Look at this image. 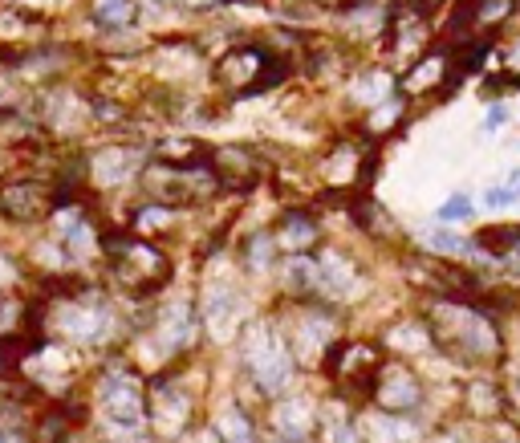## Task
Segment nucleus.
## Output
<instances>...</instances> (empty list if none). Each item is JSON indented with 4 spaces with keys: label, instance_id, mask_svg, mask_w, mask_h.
I'll list each match as a JSON object with an SVG mask.
<instances>
[{
    "label": "nucleus",
    "instance_id": "obj_1",
    "mask_svg": "<svg viewBox=\"0 0 520 443\" xmlns=\"http://www.w3.org/2000/svg\"><path fill=\"white\" fill-rule=\"evenodd\" d=\"M431 338L455 358H488L496 354V326L484 318V309L439 297L431 305Z\"/></svg>",
    "mask_w": 520,
    "mask_h": 443
},
{
    "label": "nucleus",
    "instance_id": "obj_2",
    "mask_svg": "<svg viewBox=\"0 0 520 443\" xmlns=\"http://www.w3.org/2000/svg\"><path fill=\"white\" fill-rule=\"evenodd\" d=\"M240 350H244V366L252 374V383L265 395H281L293 383V354L281 342V334L273 330V322H252L240 334Z\"/></svg>",
    "mask_w": 520,
    "mask_h": 443
},
{
    "label": "nucleus",
    "instance_id": "obj_3",
    "mask_svg": "<svg viewBox=\"0 0 520 443\" xmlns=\"http://www.w3.org/2000/svg\"><path fill=\"white\" fill-rule=\"evenodd\" d=\"M110 269L130 293H155L171 277V261L163 252L147 240H130V236L110 240Z\"/></svg>",
    "mask_w": 520,
    "mask_h": 443
},
{
    "label": "nucleus",
    "instance_id": "obj_4",
    "mask_svg": "<svg viewBox=\"0 0 520 443\" xmlns=\"http://www.w3.org/2000/svg\"><path fill=\"white\" fill-rule=\"evenodd\" d=\"M102 411H106L110 427H118L126 435H139L147 427V387H143V378L114 366L106 374V383H102Z\"/></svg>",
    "mask_w": 520,
    "mask_h": 443
},
{
    "label": "nucleus",
    "instance_id": "obj_5",
    "mask_svg": "<svg viewBox=\"0 0 520 443\" xmlns=\"http://www.w3.org/2000/svg\"><path fill=\"white\" fill-rule=\"evenodd\" d=\"M330 366H334V374L342 378V387H346L350 395L374 399L382 362H378V350H374L370 342H338L334 354H330Z\"/></svg>",
    "mask_w": 520,
    "mask_h": 443
},
{
    "label": "nucleus",
    "instance_id": "obj_6",
    "mask_svg": "<svg viewBox=\"0 0 520 443\" xmlns=\"http://www.w3.org/2000/svg\"><path fill=\"white\" fill-rule=\"evenodd\" d=\"M110 326H114V313L106 301H70L61 305V318H57V334L61 338H74V342H86V346H98L110 338Z\"/></svg>",
    "mask_w": 520,
    "mask_h": 443
},
{
    "label": "nucleus",
    "instance_id": "obj_7",
    "mask_svg": "<svg viewBox=\"0 0 520 443\" xmlns=\"http://www.w3.org/2000/svg\"><path fill=\"white\" fill-rule=\"evenodd\" d=\"M374 403L382 407V415H403L407 419V411L423 407V383L403 366H382L378 387H374Z\"/></svg>",
    "mask_w": 520,
    "mask_h": 443
},
{
    "label": "nucleus",
    "instance_id": "obj_8",
    "mask_svg": "<svg viewBox=\"0 0 520 443\" xmlns=\"http://www.w3.org/2000/svg\"><path fill=\"white\" fill-rule=\"evenodd\" d=\"M204 322H208V330H212L216 338H228V334L244 322V309H240V293H236V285H228V281L208 285Z\"/></svg>",
    "mask_w": 520,
    "mask_h": 443
},
{
    "label": "nucleus",
    "instance_id": "obj_9",
    "mask_svg": "<svg viewBox=\"0 0 520 443\" xmlns=\"http://www.w3.org/2000/svg\"><path fill=\"white\" fill-rule=\"evenodd\" d=\"M269 423H273V435H277L281 443H305V439L313 435V427H317V415H313V403H309V399H281V403L273 407Z\"/></svg>",
    "mask_w": 520,
    "mask_h": 443
},
{
    "label": "nucleus",
    "instance_id": "obj_10",
    "mask_svg": "<svg viewBox=\"0 0 520 443\" xmlns=\"http://www.w3.org/2000/svg\"><path fill=\"white\" fill-rule=\"evenodd\" d=\"M53 208V196H49V187L45 183H9L5 192H0V212H9L13 220H37Z\"/></svg>",
    "mask_w": 520,
    "mask_h": 443
},
{
    "label": "nucleus",
    "instance_id": "obj_11",
    "mask_svg": "<svg viewBox=\"0 0 520 443\" xmlns=\"http://www.w3.org/2000/svg\"><path fill=\"white\" fill-rule=\"evenodd\" d=\"M187 411H191V403H187V395H179L175 387H159V391L147 399V419H151V427H155L159 435H179V427L187 423Z\"/></svg>",
    "mask_w": 520,
    "mask_h": 443
},
{
    "label": "nucleus",
    "instance_id": "obj_12",
    "mask_svg": "<svg viewBox=\"0 0 520 443\" xmlns=\"http://www.w3.org/2000/svg\"><path fill=\"white\" fill-rule=\"evenodd\" d=\"M191 330H195V322H191V309L179 301V305L163 309V318H159V330H155V338L163 342V350H167V354H175V350H183V346L191 342Z\"/></svg>",
    "mask_w": 520,
    "mask_h": 443
},
{
    "label": "nucleus",
    "instance_id": "obj_13",
    "mask_svg": "<svg viewBox=\"0 0 520 443\" xmlns=\"http://www.w3.org/2000/svg\"><path fill=\"white\" fill-rule=\"evenodd\" d=\"M317 265H321V289H330L334 297H342V293L354 289V265L346 257H338V252H325Z\"/></svg>",
    "mask_w": 520,
    "mask_h": 443
},
{
    "label": "nucleus",
    "instance_id": "obj_14",
    "mask_svg": "<svg viewBox=\"0 0 520 443\" xmlns=\"http://www.w3.org/2000/svg\"><path fill=\"white\" fill-rule=\"evenodd\" d=\"M139 163H143L139 151H102V155L94 159V175L106 179V183H118V179H126V175H135Z\"/></svg>",
    "mask_w": 520,
    "mask_h": 443
},
{
    "label": "nucleus",
    "instance_id": "obj_15",
    "mask_svg": "<svg viewBox=\"0 0 520 443\" xmlns=\"http://www.w3.org/2000/svg\"><path fill=\"white\" fill-rule=\"evenodd\" d=\"M415 427L403 415H374L370 419V443H411Z\"/></svg>",
    "mask_w": 520,
    "mask_h": 443
},
{
    "label": "nucleus",
    "instance_id": "obj_16",
    "mask_svg": "<svg viewBox=\"0 0 520 443\" xmlns=\"http://www.w3.org/2000/svg\"><path fill=\"white\" fill-rule=\"evenodd\" d=\"M260 61H265L260 53H252V49H236V53L224 61V66H220V78H224V82H236V86H244V82H252V78H256Z\"/></svg>",
    "mask_w": 520,
    "mask_h": 443
},
{
    "label": "nucleus",
    "instance_id": "obj_17",
    "mask_svg": "<svg viewBox=\"0 0 520 443\" xmlns=\"http://www.w3.org/2000/svg\"><path fill=\"white\" fill-rule=\"evenodd\" d=\"M285 285L293 293H309V289H321V265L309 261V257H293L289 269H285Z\"/></svg>",
    "mask_w": 520,
    "mask_h": 443
},
{
    "label": "nucleus",
    "instance_id": "obj_18",
    "mask_svg": "<svg viewBox=\"0 0 520 443\" xmlns=\"http://www.w3.org/2000/svg\"><path fill=\"white\" fill-rule=\"evenodd\" d=\"M313 240H317V228H313V220H309V216H285L277 244H285V248L301 252V248H309Z\"/></svg>",
    "mask_w": 520,
    "mask_h": 443
},
{
    "label": "nucleus",
    "instance_id": "obj_19",
    "mask_svg": "<svg viewBox=\"0 0 520 443\" xmlns=\"http://www.w3.org/2000/svg\"><path fill=\"white\" fill-rule=\"evenodd\" d=\"M216 435L224 439V443H252V423L244 419V411H224L220 419H216Z\"/></svg>",
    "mask_w": 520,
    "mask_h": 443
},
{
    "label": "nucleus",
    "instance_id": "obj_20",
    "mask_svg": "<svg viewBox=\"0 0 520 443\" xmlns=\"http://www.w3.org/2000/svg\"><path fill=\"white\" fill-rule=\"evenodd\" d=\"M520 200V167H512L496 187H488L484 192V204L488 208H508V204H516Z\"/></svg>",
    "mask_w": 520,
    "mask_h": 443
},
{
    "label": "nucleus",
    "instance_id": "obj_21",
    "mask_svg": "<svg viewBox=\"0 0 520 443\" xmlns=\"http://www.w3.org/2000/svg\"><path fill=\"white\" fill-rule=\"evenodd\" d=\"M500 399H504V395H500L496 383H472V387H468V403H472L476 415H488V419H492V415L500 411Z\"/></svg>",
    "mask_w": 520,
    "mask_h": 443
},
{
    "label": "nucleus",
    "instance_id": "obj_22",
    "mask_svg": "<svg viewBox=\"0 0 520 443\" xmlns=\"http://www.w3.org/2000/svg\"><path fill=\"white\" fill-rule=\"evenodd\" d=\"M472 196H464V192H455L451 200H443V208H435V216H439V224H460V220H472Z\"/></svg>",
    "mask_w": 520,
    "mask_h": 443
},
{
    "label": "nucleus",
    "instance_id": "obj_23",
    "mask_svg": "<svg viewBox=\"0 0 520 443\" xmlns=\"http://www.w3.org/2000/svg\"><path fill=\"white\" fill-rule=\"evenodd\" d=\"M277 248V240H269V236H256L252 244H248V252H244V265L252 269V273H265L269 269V252Z\"/></svg>",
    "mask_w": 520,
    "mask_h": 443
},
{
    "label": "nucleus",
    "instance_id": "obj_24",
    "mask_svg": "<svg viewBox=\"0 0 520 443\" xmlns=\"http://www.w3.org/2000/svg\"><path fill=\"white\" fill-rule=\"evenodd\" d=\"M423 240L435 252H468L472 248V244H464V236H455V232H423Z\"/></svg>",
    "mask_w": 520,
    "mask_h": 443
},
{
    "label": "nucleus",
    "instance_id": "obj_25",
    "mask_svg": "<svg viewBox=\"0 0 520 443\" xmlns=\"http://www.w3.org/2000/svg\"><path fill=\"white\" fill-rule=\"evenodd\" d=\"M98 21L102 25H126L130 21L126 0H98Z\"/></svg>",
    "mask_w": 520,
    "mask_h": 443
},
{
    "label": "nucleus",
    "instance_id": "obj_26",
    "mask_svg": "<svg viewBox=\"0 0 520 443\" xmlns=\"http://www.w3.org/2000/svg\"><path fill=\"white\" fill-rule=\"evenodd\" d=\"M325 443H362V439H358V431L346 419L342 423L338 419H325Z\"/></svg>",
    "mask_w": 520,
    "mask_h": 443
},
{
    "label": "nucleus",
    "instance_id": "obj_27",
    "mask_svg": "<svg viewBox=\"0 0 520 443\" xmlns=\"http://www.w3.org/2000/svg\"><path fill=\"white\" fill-rule=\"evenodd\" d=\"M366 208H370V212H362V224H366L370 232H374V228H378L382 236H390V232H395V220H390V216H386L378 204H366Z\"/></svg>",
    "mask_w": 520,
    "mask_h": 443
},
{
    "label": "nucleus",
    "instance_id": "obj_28",
    "mask_svg": "<svg viewBox=\"0 0 520 443\" xmlns=\"http://www.w3.org/2000/svg\"><path fill=\"white\" fill-rule=\"evenodd\" d=\"M17 322H21V305L9 301V297H0V338H5L9 330H17Z\"/></svg>",
    "mask_w": 520,
    "mask_h": 443
},
{
    "label": "nucleus",
    "instance_id": "obj_29",
    "mask_svg": "<svg viewBox=\"0 0 520 443\" xmlns=\"http://www.w3.org/2000/svg\"><path fill=\"white\" fill-rule=\"evenodd\" d=\"M167 224H171V212H163V208H143L139 212V228H147V232L151 228H167Z\"/></svg>",
    "mask_w": 520,
    "mask_h": 443
},
{
    "label": "nucleus",
    "instance_id": "obj_30",
    "mask_svg": "<svg viewBox=\"0 0 520 443\" xmlns=\"http://www.w3.org/2000/svg\"><path fill=\"white\" fill-rule=\"evenodd\" d=\"M435 74H439V57H435V61H427V66H423V70H415V82H411V86L419 90V86H427V82H435Z\"/></svg>",
    "mask_w": 520,
    "mask_h": 443
},
{
    "label": "nucleus",
    "instance_id": "obj_31",
    "mask_svg": "<svg viewBox=\"0 0 520 443\" xmlns=\"http://www.w3.org/2000/svg\"><path fill=\"white\" fill-rule=\"evenodd\" d=\"M508 122V106H492V114L484 118V131H496V126Z\"/></svg>",
    "mask_w": 520,
    "mask_h": 443
},
{
    "label": "nucleus",
    "instance_id": "obj_32",
    "mask_svg": "<svg viewBox=\"0 0 520 443\" xmlns=\"http://www.w3.org/2000/svg\"><path fill=\"white\" fill-rule=\"evenodd\" d=\"M9 281H17V265L5 257V252H0V285H9Z\"/></svg>",
    "mask_w": 520,
    "mask_h": 443
},
{
    "label": "nucleus",
    "instance_id": "obj_33",
    "mask_svg": "<svg viewBox=\"0 0 520 443\" xmlns=\"http://www.w3.org/2000/svg\"><path fill=\"white\" fill-rule=\"evenodd\" d=\"M358 94H362V98H378V94H386V82H382V78H374V82H366Z\"/></svg>",
    "mask_w": 520,
    "mask_h": 443
},
{
    "label": "nucleus",
    "instance_id": "obj_34",
    "mask_svg": "<svg viewBox=\"0 0 520 443\" xmlns=\"http://www.w3.org/2000/svg\"><path fill=\"white\" fill-rule=\"evenodd\" d=\"M0 443H21V439H17L13 431H0Z\"/></svg>",
    "mask_w": 520,
    "mask_h": 443
}]
</instances>
